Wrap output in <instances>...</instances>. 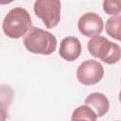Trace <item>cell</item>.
I'll use <instances>...</instances> for the list:
<instances>
[{"instance_id": "ba28073f", "label": "cell", "mask_w": 121, "mask_h": 121, "mask_svg": "<svg viewBox=\"0 0 121 121\" xmlns=\"http://www.w3.org/2000/svg\"><path fill=\"white\" fill-rule=\"evenodd\" d=\"M85 104L94 109L98 117L104 116L110 109V102L107 96L101 93H92L85 98Z\"/></svg>"}, {"instance_id": "3957f363", "label": "cell", "mask_w": 121, "mask_h": 121, "mask_svg": "<svg viewBox=\"0 0 121 121\" xmlns=\"http://www.w3.org/2000/svg\"><path fill=\"white\" fill-rule=\"evenodd\" d=\"M87 48L93 57L107 64H114L121 59V47L100 35L92 37L87 43Z\"/></svg>"}, {"instance_id": "7c38bea8", "label": "cell", "mask_w": 121, "mask_h": 121, "mask_svg": "<svg viewBox=\"0 0 121 121\" xmlns=\"http://www.w3.org/2000/svg\"><path fill=\"white\" fill-rule=\"evenodd\" d=\"M14 0H0V5H8L12 3Z\"/></svg>"}, {"instance_id": "30bf717a", "label": "cell", "mask_w": 121, "mask_h": 121, "mask_svg": "<svg viewBox=\"0 0 121 121\" xmlns=\"http://www.w3.org/2000/svg\"><path fill=\"white\" fill-rule=\"evenodd\" d=\"M97 115L95 112L87 104L81 105L74 110L72 113V120H90V121H95L97 119Z\"/></svg>"}, {"instance_id": "6da1fadb", "label": "cell", "mask_w": 121, "mask_h": 121, "mask_svg": "<svg viewBox=\"0 0 121 121\" xmlns=\"http://www.w3.org/2000/svg\"><path fill=\"white\" fill-rule=\"evenodd\" d=\"M56 37L47 30L32 26L24 38V45L32 54L51 55L57 48Z\"/></svg>"}, {"instance_id": "5b68a950", "label": "cell", "mask_w": 121, "mask_h": 121, "mask_svg": "<svg viewBox=\"0 0 121 121\" xmlns=\"http://www.w3.org/2000/svg\"><path fill=\"white\" fill-rule=\"evenodd\" d=\"M104 76L102 64L95 60H86L77 69V78L83 85H95Z\"/></svg>"}, {"instance_id": "9c48e42d", "label": "cell", "mask_w": 121, "mask_h": 121, "mask_svg": "<svg viewBox=\"0 0 121 121\" xmlns=\"http://www.w3.org/2000/svg\"><path fill=\"white\" fill-rule=\"evenodd\" d=\"M105 30L110 37L121 42V15H112L106 21Z\"/></svg>"}, {"instance_id": "4fadbf2b", "label": "cell", "mask_w": 121, "mask_h": 121, "mask_svg": "<svg viewBox=\"0 0 121 121\" xmlns=\"http://www.w3.org/2000/svg\"><path fill=\"white\" fill-rule=\"evenodd\" d=\"M118 99H119V102L121 103V90H120V92L118 94Z\"/></svg>"}, {"instance_id": "8992f818", "label": "cell", "mask_w": 121, "mask_h": 121, "mask_svg": "<svg viewBox=\"0 0 121 121\" xmlns=\"http://www.w3.org/2000/svg\"><path fill=\"white\" fill-rule=\"evenodd\" d=\"M104 22L102 18L95 12H86L78 19V28L79 32L86 37H94L100 35L103 31Z\"/></svg>"}, {"instance_id": "277c9868", "label": "cell", "mask_w": 121, "mask_h": 121, "mask_svg": "<svg viewBox=\"0 0 121 121\" xmlns=\"http://www.w3.org/2000/svg\"><path fill=\"white\" fill-rule=\"evenodd\" d=\"M35 15L40 18L44 26L51 29L56 27L60 20V0H36L33 6Z\"/></svg>"}, {"instance_id": "52a82bcc", "label": "cell", "mask_w": 121, "mask_h": 121, "mask_svg": "<svg viewBox=\"0 0 121 121\" xmlns=\"http://www.w3.org/2000/svg\"><path fill=\"white\" fill-rule=\"evenodd\" d=\"M59 54L67 61L76 60L81 54V43L79 40L74 36L65 37L60 42Z\"/></svg>"}, {"instance_id": "8fae6325", "label": "cell", "mask_w": 121, "mask_h": 121, "mask_svg": "<svg viewBox=\"0 0 121 121\" xmlns=\"http://www.w3.org/2000/svg\"><path fill=\"white\" fill-rule=\"evenodd\" d=\"M103 10L109 15L121 13V0H103Z\"/></svg>"}, {"instance_id": "7a4b0ae2", "label": "cell", "mask_w": 121, "mask_h": 121, "mask_svg": "<svg viewBox=\"0 0 121 121\" xmlns=\"http://www.w3.org/2000/svg\"><path fill=\"white\" fill-rule=\"evenodd\" d=\"M32 27L30 14L26 9L16 7L10 9L2 23V29L10 39H19Z\"/></svg>"}]
</instances>
